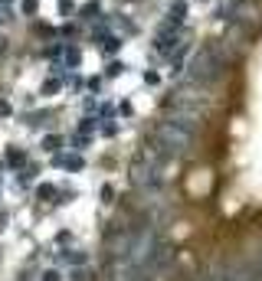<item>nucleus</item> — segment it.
<instances>
[{"label":"nucleus","mask_w":262,"mask_h":281,"mask_svg":"<svg viewBox=\"0 0 262 281\" xmlns=\"http://www.w3.org/2000/svg\"><path fill=\"white\" fill-rule=\"evenodd\" d=\"M158 258V239L151 232H135L115 252V281H141Z\"/></svg>","instance_id":"1"},{"label":"nucleus","mask_w":262,"mask_h":281,"mask_svg":"<svg viewBox=\"0 0 262 281\" xmlns=\"http://www.w3.org/2000/svg\"><path fill=\"white\" fill-rule=\"evenodd\" d=\"M220 69H223V56L213 49V53H203L197 63H193L190 78H193V82H207V78H216V75H220Z\"/></svg>","instance_id":"2"},{"label":"nucleus","mask_w":262,"mask_h":281,"mask_svg":"<svg viewBox=\"0 0 262 281\" xmlns=\"http://www.w3.org/2000/svg\"><path fill=\"white\" fill-rule=\"evenodd\" d=\"M207 281H253V278H246V275H236V272H230V275H213V278H207Z\"/></svg>","instance_id":"3"}]
</instances>
